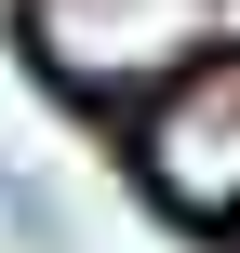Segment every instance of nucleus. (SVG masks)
<instances>
[{
	"instance_id": "1",
	"label": "nucleus",
	"mask_w": 240,
	"mask_h": 253,
	"mask_svg": "<svg viewBox=\"0 0 240 253\" xmlns=\"http://www.w3.org/2000/svg\"><path fill=\"white\" fill-rule=\"evenodd\" d=\"M134 187L174 227H240V53H187L134 107Z\"/></svg>"
},
{
	"instance_id": "2",
	"label": "nucleus",
	"mask_w": 240,
	"mask_h": 253,
	"mask_svg": "<svg viewBox=\"0 0 240 253\" xmlns=\"http://www.w3.org/2000/svg\"><path fill=\"white\" fill-rule=\"evenodd\" d=\"M27 53L53 93H134L187 67V0H27Z\"/></svg>"
}]
</instances>
